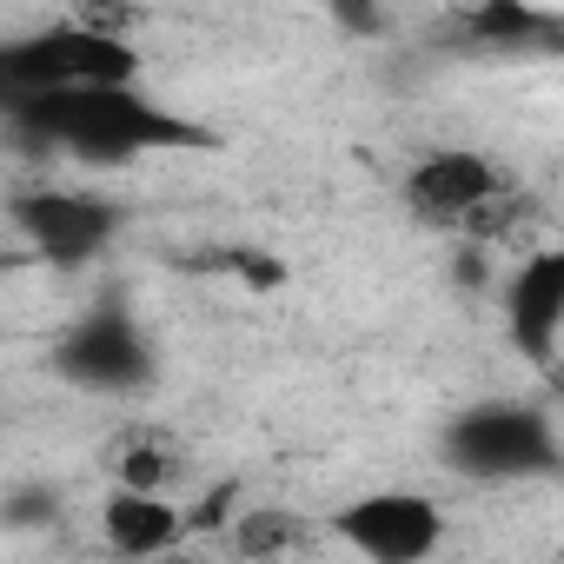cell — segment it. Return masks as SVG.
<instances>
[{
    "label": "cell",
    "mask_w": 564,
    "mask_h": 564,
    "mask_svg": "<svg viewBox=\"0 0 564 564\" xmlns=\"http://www.w3.org/2000/svg\"><path fill=\"white\" fill-rule=\"evenodd\" d=\"M8 213H14L21 246L34 259H47V265H87L120 232V206L100 199V193H74V186H34Z\"/></svg>",
    "instance_id": "3"
},
{
    "label": "cell",
    "mask_w": 564,
    "mask_h": 564,
    "mask_svg": "<svg viewBox=\"0 0 564 564\" xmlns=\"http://www.w3.org/2000/svg\"><path fill=\"white\" fill-rule=\"evenodd\" d=\"M313 538V518L306 511H286V505H246L232 524H226V544L239 564H272V557H286Z\"/></svg>",
    "instance_id": "11"
},
{
    "label": "cell",
    "mask_w": 564,
    "mask_h": 564,
    "mask_svg": "<svg viewBox=\"0 0 564 564\" xmlns=\"http://www.w3.org/2000/svg\"><path fill=\"white\" fill-rule=\"evenodd\" d=\"M544 219V206H538V193L531 186H518V180H505L491 199H478V213L458 226V239H471V246H505V239H518V232H531Z\"/></svg>",
    "instance_id": "12"
},
{
    "label": "cell",
    "mask_w": 564,
    "mask_h": 564,
    "mask_svg": "<svg viewBox=\"0 0 564 564\" xmlns=\"http://www.w3.org/2000/svg\"><path fill=\"white\" fill-rule=\"evenodd\" d=\"M452 465L478 471V478H531L557 465V438L544 425V412L531 405H478L445 432Z\"/></svg>",
    "instance_id": "4"
},
{
    "label": "cell",
    "mask_w": 564,
    "mask_h": 564,
    "mask_svg": "<svg viewBox=\"0 0 564 564\" xmlns=\"http://www.w3.org/2000/svg\"><path fill=\"white\" fill-rule=\"evenodd\" d=\"M538 34H557V14L524 8V0H485V8L452 14V41H471L485 54H511V47H524Z\"/></svg>",
    "instance_id": "10"
},
{
    "label": "cell",
    "mask_w": 564,
    "mask_h": 564,
    "mask_svg": "<svg viewBox=\"0 0 564 564\" xmlns=\"http://www.w3.org/2000/svg\"><path fill=\"white\" fill-rule=\"evenodd\" d=\"M54 372L74 379V386H87V392H140V386H153V346L133 326V313L107 293L94 313H80L61 333Z\"/></svg>",
    "instance_id": "2"
},
{
    "label": "cell",
    "mask_w": 564,
    "mask_h": 564,
    "mask_svg": "<svg viewBox=\"0 0 564 564\" xmlns=\"http://www.w3.org/2000/svg\"><path fill=\"white\" fill-rule=\"evenodd\" d=\"M333 531L366 564H425L445 544V511L425 491H366L333 511Z\"/></svg>",
    "instance_id": "5"
},
{
    "label": "cell",
    "mask_w": 564,
    "mask_h": 564,
    "mask_svg": "<svg viewBox=\"0 0 564 564\" xmlns=\"http://www.w3.org/2000/svg\"><path fill=\"white\" fill-rule=\"evenodd\" d=\"M505 180H511V173H505L491 153H478V147H438V153L412 160V173H405V213H412L419 226L458 232V226L478 213V199H491Z\"/></svg>",
    "instance_id": "6"
},
{
    "label": "cell",
    "mask_w": 564,
    "mask_h": 564,
    "mask_svg": "<svg viewBox=\"0 0 564 564\" xmlns=\"http://www.w3.org/2000/svg\"><path fill=\"white\" fill-rule=\"evenodd\" d=\"M147 564H206V551H186V544H173V551H160V557H147Z\"/></svg>",
    "instance_id": "15"
},
{
    "label": "cell",
    "mask_w": 564,
    "mask_h": 564,
    "mask_svg": "<svg viewBox=\"0 0 564 564\" xmlns=\"http://www.w3.org/2000/svg\"><path fill=\"white\" fill-rule=\"evenodd\" d=\"M14 120L87 160V166H120V160H140V153H173V147H213V133L160 100H147L140 87H67V94H34L14 107Z\"/></svg>",
    "instance_id": "1"
},
{
    "label": "cell",
    "mask_w": 564,
    "mask_h": 564,
    "mask_svg": "<svg viewBox=\"0 0 564 564\" xmlns=\"http://www.w3.org/2000/svg\"><path fill=\"white\" fill-rule=\"evenodd\" d=\"M0 518H8V524H54V518H61V498H54L47 485H21Z\"/></svg>",
    "instance_id": "14"
},
{
    "label": "cell",
    "mask_w": 564,
    "mask_h": 564,
    "mask_svg": "<svg viewBox=\"0 0 564 564\" xmlns=\"http://www.w3.org/2000/svg\"><path fill=\"white\" fill-rule=\"evenodd\" d=\"M505 319H511V346L531 366H551L557 359V333H564V252L557 246L531 252L505 279Z\"/></svg>",
    "instance_id": "7"
},
{
    "label": "cell",
    "mask_w": 564,
    "mask_h": 564,
    "mask_svg": "<svg viewBox=\"0 0 564 564\" xmlns=\"http://www.w3.org/2000/svg\"><path fill=\"white\" fill-rule=\"evenodd\" d=\"M8 265H21V259H14V252H0V272H8Z\"/></svg>",
    "instance_id": "16"
},
{
    "label": "cell",
    "mask_w": 564,
    "mask_h": 564,
    "mask_svg": "<svg viewBox=\"0 0 564 564\" xmlns=\"http://www.w3.org/2000/svg\"><path fill=\"white\" fill-rule=\"evenodd\" d=\"M173 485H186V445L166 425H133L113 445V491H140V498H173Z\"/></svg>",
    "instance_id": "9"
},
{
    "label": "cell",
    "mask_w": 564,
    "mask_h": 564,
    "mask_svg": "<svg viewBox=\"0 0 564 564\" xmlns=\"http://www.w3.org/2000/svg\"><path fill=\"white\" fill-rule=\"evenodd\" d=\"M186 265H199V272H232V279H246V286H286V265H279L272 252H259V246H206V252H193Z\"/></svg>",
    "instance_id": "13"
},
{
    "label": "cell",
    "mask_w": 564,
    "mask_h": 564,
    "mask_svg": "<svg viewBox=\"0 0 564 564\" xmlns=\"http://www.w3.org/2000/svg\"><path fill=\"white\" fill-rule=\"evenodd\" d=\"M100 531H107V551L127 557V564H147L173 544H186V511L173 498H140V491H107L100 505Z\"/></svg>",
    "instance_id": "8"
}]
</instances>
